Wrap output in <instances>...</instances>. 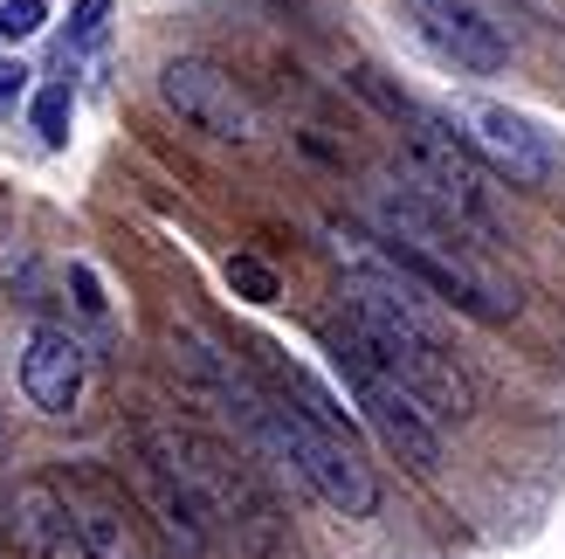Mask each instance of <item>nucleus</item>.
I'll list each match as a JSON object with an SVG mask.
<instances>
[{
	"label": "nucleus",
	"mask_w": 565,
	"mask_h": 559,
	"mask_svg": "<svg viewBox=\"0 0 565 559\" xmlns=\"http://www.w3.org/2000/svg\"><path fill=\"white\" fill-rule=\"evenodd\" d=\"M21 76H28L21 63H0V97H8V91H21Z\"/></svg>",
	"instance_id": "2eb2a0df"
},
{
	"label": "nucleus",
	"mask_w": 565,
	"mask_h": 559,
	"mask_svg": "<svg viewBox=\"0 0 565 559\" xmlns=\"http://www.w3.org/2000/svg\"><path fill=\"white\" fill-rule=\"evenodd\" d=\"M55 497H63L70 511V539L83 559H146V539H138V518L118 491L90 470H55Z\"/></svg>",
	"instance_id": "6e6552de"
},
{
	"label": "nucleus",
	"mask_w": 565,
	"mask_h": 559,
	"mask_svg": "<svg viewBox=\"0 0 565 559\" xmlns=\"http://www.w3.org/2000/svg\"><path fill=\"white\" fill-rule=\"evenodd\" d=\"M248 422L276 442V456H290V470L338 518H373L380 511V484H373V470L359 463V450L338 429H324V422H310L303 408H290V394H263L248 408Z\"/></svg>",
	"instance_id": "7ed1b4c3"
},
{
	"label": "nucleus",
	"mask_w": 565,
	"mask_h": 559,
	"mask_svg": "<svg viewBox=\"0 0 565 559\" xmlns=\"http://www.w3.org/2000/svg\"><path fill=\"white\" fill-rule=\"evenodd\" d=\"M8 532L28 546V552H42V559H70L76 539H70V511H63V497H55V484H28L14 497V518H8Z\"/></svg>",
	"instance_id": "9d476101"
},
{
	"label": "nucleus",
	"mask_w": 565,
	"mask_h": 559,
	"mask_svg": "<svg viewBox=\"0 0 565 559\" xmlns=\"http://www.w3.org/2000/svg\"><path fill=\"white\" fill-rule=\"evenodd\" d=\"M331 359H338V373L352 380L365 422L380 429L386 450L401 456V463H414V470H441V450H448V442H441V422L420 408L414 387L373 352V339H365L359 325H338V331H331Z\"/></svg>",
	"instance_id": "20e7f679"
},
{
	"label": "nucleus",
	"mask_w": 565,
	"mask_h": 559,
	"mask_svg": "<svg viewBox=\"0 0 565 559\" xmlns=\"http://www.w3.org/2000/svg\"><path fill=\"white\" fill-rule=\"evenodd\" d=\"M407 21L441 63H456L469 76H497L511 63V28L490 0H407Z\"/></svg>",
	"instance_id": "0eeeda50"
},
{
	"label": "nucleus",
	"mask_w": 565,
	"mask_h": 559,
	"mask_svg": "<svg viewBox=\"0 0 565 559\" xmlns=\"http://www.w3.org/2000/svg\"><path fill=\"white\" fill-rule=\"evenodd\" d=\"M373 229H380V256H393L407 276H420L435 297H448L469 318H518V284L476 256L483 242H469L456 221H441L435 208H420L414 193L380 187L373 201Z\"/></svg>",
	"instance_id": "f03ea898"
},
{
	"label": "nucleus",
	"mask_w": 565,
	"mask_h": 559,
	"mask_svg": "<svg viewBox=\"0 0 565 559\" xmlns=\"http://www.w3.org/2000/svg\"><path fill=\"white\" fill-rule=\"evenodd\" d=\"M42 21H49L42 0H0V35H8V42H28Z\"/></svg>",
	"instance_id": "ddd939ff"
},
{
	"label": "nucleus",
	"mask_w": 565,
	"mask_h": 559,
	"mask_svg": "<svg viewBox=\"0 0 565 559\" xmlns=\"http://www.w3.org/2000/svg\"><path fill=\"white\" fill-rule=\"evenodd\" d=\"M228 284H235V297H248V304H276V270L263 263V256H228Z\"/></svg>",
	"instance_id": "9b49d317"
},
{
	"label": "nucleus",
	"mask_w": 565,
	"mask_h": 559,
	"mask_svg": "<svg viewBox=\"0 0 565 559\" xmlns=\"http://www.w3.org/2000/svg\"><path fill=\"white\" fill-rule=\"evenodd\" d=\"M21 394L35 414H49V422H63V414H76V394H83V346L76 331L63 325H35L21 346Z\"/></svg>",
	"instance_id": "1a4fd4ad"
},
{
	"label": "nucleus",
	"mask_w": 565,
	"mask_h": 559,
	"mask_svg": "<svg viewBox=\"0 0 565 559\" xmlns=\"http://www.w3.org/2000/svg\"><path fill=\"white\" fill-rule=\"evenodd\" d=\"M0 532H8V505H0Z\"/></svg>",
	"instance_id": "dca6fc26"
},
{
	"label": "nucleus",
	"mask_w": 565,
	"mask_h": 559,
	"mask_svg": "<svg viewBox=\"0 0 565 559\" xmlns=\"http://www.w3.org/2000/svg\"><path fill=\"white\" fill-rule=\"evenodd\" d=\"M104 21H110L104 0H76V14H70V42H97V35H104Z\"/></svg>",
	"instance_id": "4468645a"
},
{
	"label": "nucleus",
	"mask_w": 565,
	"mask_h": 559,
	"mask_svg": "<svg viewBox=\"0 0 565 559\" xmlns=\"http://www.w3.org/2000/svg\"><path fill=\"white\" fill-rule=\"evenodd\" d=\"M435 118L462 138L469 159H483L490 173L518 180V187H545V180L558 173V146H552V138L531 125V118H518V110H503V104L462 97V104H441Z\"/></svg>",
	"instance_id": "39448f33"
},
{
	"label": "nucleus",
	"mask_w": 565,
	"mask_h": 559,
	"mask_svg": "<svg viewBox=\"0 0 565 559\" xmlns=\"http://www.w3.org/2000/svg\"><path fill=\"white\" fill-rule=\"evenodd\" d=\"M35 131L49 138V146L70 138V83H49V91L35 97Z\"/></svg>",
	"instance_id": "f8f14e48"
},
{
	"label": "nucleus",
	"mask_w": 565,
	"mask_h": 559,
	"mask_svg": "<svg viewBox=\"0 0 565 559\" xmlns=\"http://www.w3.org/2000/svg\"><path fill=\"white\" fill-rule=\"evenodd\" d=\"M159 97L173 104L193 131L221 138V146H256V138H263L256 97H248L221 63H207V55H173V63L159 70Z\"/></svg>",
	"instance_id": "423d86ee"
},
{
	"label": "nucleus",
	"mask_w": 565,
	"mask_h": 559,
	"mask_svg": "<svg viewBox=\"0 0 565 559\" xmlns=\"http://www.w3.org/2000/svg\"><path fill=\"white\" fill-rule=\"evenodd\" d=\"M138 456H152L166 477H180L186 497L201 505L207 525H221L248 559H290V525H282L276 497L263 491L256 463L235 456L228 442H214L201 429H138Z\"/></svg>",
	"instance_id": "f257e3e1"
}]
</instances>
